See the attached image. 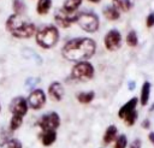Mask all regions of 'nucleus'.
<instances>
[{"instance_id":"obj_1","label":"nucleus","mask_w":154,"mask_h":148,"mask_svg":"<svg viewBox=\"0 0 154 148\" xmlns=\"http://www.w3.org/2000/svg\"><path fill=\"white\" fill-rule=\"evenodd\" d=\"M97 45L94 39L88 36H78L66 41L61 49V57L71 63L85 61L91 59L96 53Z\"/></svg>"},{"instance_id":"obj_2","label":"nucleus","mask_w":154,"mask_h":148,"mask_svg":"<svg viewBox=\"0 0 154 148\" xmlns=\"http://www.w3.org/2000/svg\"><path fill=\"white\" fill-rule=\"evenodd\" d=\"M5 29L7 30V32H10L11 36L20 40L32 37L37 30L34 22L26 19L24 16H19L14 13L10 14L6 18Z\"/></svg>"},{"instance_id":"obj_3","label":"nucleus","mask_w":154,"mask_h":148,"mask_svg":"<svg viewBox=\"0 0 154 148\" xmlns=\"http://www.w3.org/2000/svg\"><path fill=\"white\" fill-rule=\"evenodd\" d=\"M36 45L42 49H52L54 48L60 39L59 28L55 24L45 25L42 28H38L34 35Z\"/></svg>"},{"instance_id":"obj_4","label":"nucleus","mask_w":154,"mask_h":148,"mask_svg":"<svg viewBox=\"0 0 154 148\" xmlns=\"http://www.w3.org/2000/svg\"><path fill=\"white\" fill-rule=\"evenodd\" d=\"M94 76H95V67L89 60L75 63L71 67L70 78L76 82H82V83L89 82L94 78Z\"/></svg>"},{"instance_id":"obj_5","label":"nucleus","mask_w":154,"mask_h":148,"mask_svg":"<svg viewBox=\"0 0 154 148\" xmlns=\"http://www.w3.org/2000/svg\"><path fill=\"white\" fill-rule=\"evenodd\" d=\"M75 24H77L83 31L94 34L100 29V18L93 11H82L77 12Z\"/></svg>"},{"instance_id":"obj_6","label":"nucleus","mask_w":154,"mask_h":148,"mask_svg":"<svg viewBox=\"0 0 154 148\" xmlns=\"http://www.w3.org/2000/svg\"><path fill=\"white\" fill-rule=\"evenodd\" d=\"M60 116L58 112H48V113H45L42 114L37 122H36V125L41 129V131H47V130H53V131H57L60 126Z\"/></svg>"},{"instance_id":"obj_7","label":"nucleus","mask_w":154,"mask_h":148,"mask_svg":"<svg viewBox=\"0 0 154 148\" xmlns=\"http://www.w3.org/2000/svg\"><path fill=\"white\" fill-rule=\"evenodd\" d=\"M28 106L32 111H40L46 106L47 102V94L43 89L41 88H35L32 89L29 95L26 96Z\"/></svg>"},{"instance_id":"obj_8","label":"nucleus","mask_w":154,"mask_h":148,"mask_svg":"<svg viewBox=\"0 0 154 148\" xmlns=\"http://www.w3.org/2000/svg\"><path fill=\"white\" fill-rule=\"evenodd\" d=\"M8 112L11 113V116H17V117L24 118L29 112L26 97H24L22 95L14 96L8 103Z\"/></svg>"},{"instance_id":"obj_9","label":"nucleus","mask_w":154,"mask_h":148,"mask_svg":"<svg viewBox=\"0 0 154 148\" xmlns=\"http://www.w3.org/2000/svg\"><path fill=\"white\" fill-rule=\"evenodd\" d=\"M122 34L118 29H109L103 36V46L108 52H116L122 47Z\"/></svg>"},{"instance_id":"obj_10","label":"nucleus","mask_w":154,"mask_h":148,"mask_svg":"<svg viewBox=\"0 0 154 148\" xmlns=\"http://www.w3.org/2000/svg\"><path fill=\"white\" fill-rule=\"evenodd\" d=\"M76 16H77V13L71 14V13H66L61 8H58V10H55L53 18H54V23L58 28L67 29L76 23Z\"/></svg>"},{"instance_id":"obj_11","label":"nucleus","mask_w":154,"mask_h":148,"mask_svg":"<svg viewBox=\"0 0 154 148\" xmlns=\"http://www.w3.org/2000/svg\"><path fill=\"white\" fill-rule=\"evenodd\" d=\"M47 94H48V97L51 100H53L55 102H60L63 100V97H64V94H65L64 85L58 81H53L48 85Z\"/></svg>"},{"instance_id":"obj_12","label":"nucleus","mask_w":154,"mask_h":148,"mask_svg":"<svg viewBox=\"0 0 154 148\" xmlns=\"http://www.w3.org/2000/svg\"><path fill=\"white\" fill-rule=\"evenodd\" d=\"M137 105H138V97H136V96L131 97V99L128 100L123 106H120V108L118 109V117L124 120L130 113L137 111V109H136Z\"/></svg>"},{"instance_id":"obj_13","label":"nucleus","mask_w":154,"mask_h":148,"mask_svg":"<svg viewBox=\"0 0 154 148\" xmlns=\"http://www.w3.org/2000/svg\"><path fill=\"white\" fill-rule=\"evenodd\" d=\"M37 137H38V140H40V142H41L42 146L51 147L52 144L55 143L57 137H58V134H57V131L47 130V131H41Z\"/></svg>"},{"instance_id":"obj_14","label":"nucleus","mask_w":154,"mask_h":148,"mask_svg":"<svg viewBox=\"0 0 154 148\" xmlns=\"http://www.w3.org/2000/svg\"><path fill=\"white\" fill-rule=\"evenodd\" d=\"M102 14H103V17L107 19V20H109V22H116V20H118L119 18H120V11L112 4V5H107V6H105L103 7V10H102Z\"/></svg>"},{"instance_id":"obj_15","label":"nucleus","mask_w":154,"mask_h":148,"mask_svg":"<svg viewBox=\"0 0 154 148\" xmlns=\"http://www.w3.org/2000/svg\"><path fill=\"white\" fill-rule=\"evenodd\" d=\"M150 89H152L150 82L144 81L143 84H142V87H141V93H140V99H138V102L141 103V106H147L149 103Z\"/></svg>"},{"instance_id":"obj_16","label":"nucleus","mask_w":154,"mask_h":148,"mask_svg":"<svg viewBox=\"0 0 154 148\" xmlns=\"http://www.w3.org/2000/svg\"><path fill=\"white\" fill-rule=\"evenodd\" d=\"M117 136H118V128L116 125H113V124L108 125L106 128L105 132H103V136H102L103 144H106V146L111 144L112 142H114V140L117 138Z\"/></svg>"},{"instance_id":"obj_17","label":"nucleus","mask_w":154,"mask_h":148,"mask_svg":"<svg viewBox=\"0 0 154 148\" xmlns=\"http://www.w3.org/2000/svg\"><path fill=\"white\" fill-rule=\"evenodd\" d=\"M82 4H83V0H64L60 8L66 13L73 14L78 12V8L82 6Z\"/></svg>"},{"instance_id":"obj_18","label":"nucleus","mask_w":154,"mask_h":148,"mask_svg":"<svg viewBox=\"0 0 154 148\" xmlns=\"http://www.w3.org/2000/svg\"><path fill=\"white\" fill-rule=\"evenodd\" d=\"M52 6H53V0H37L35 11L38 16H46L52 10Z\"/></svg>"},{"instance_id":"obj_19","label":"nucleus","mask_w":154,"mask_h":148,"mask_svg":"<svg viewBox=\"0 0 154 148\" xmlns=\"http://www.w3.org/2000/svg\"><path fill=\"white\" fill-rule=\"evenodd\" d=\"M76 99L79 103L82 105H88L94 99H95V91L93 90H88V91H79L78 94H76Z\"/></svg>"},{"instance_id":"obj_20","label":"nucleus","mask_w":154,"mask_h":148,"mask_svg":"<svg viewBox=\"0 0 154 148\" xmlns=\"http://www.w3.org/2000/svg\"><path fill=\"white\" fill-rule=\"evenodd\" d=\"M112 2L120 12H129L135 5V0H112Z\"/></svg>"},{"instance_id":"obj_21","label":"nucleus","mask_w":154,"mask_h":148,"mask_svg":"<svg viewBox=\"0 0 154 148\" xmlns=\"http://www.w3.org/2000/svg\"><path fill=\"white\" fill-rule=\"evenodd\" d=\"M0 148H23V143L14 137H6L0 141Z\"/></svg>"},{"instance_id":"obj_22","label":"nucleus","mask_w":154,"mask_h":148,"mask_svg":"<svg viewBox=\"0 0 154 148\" xmlns=\"http://www.w3.org/2000/svg\"><path fill=\"white\" fill-rule=\"evenodd\" d=\"M12 11L14 14L24 16L26 11V5L24 0H12Z\"/></svg>"},{"instance_id":"obj_23","label":"nucleus","mask_w":154,"mask_h":148,"mask_svg":"<svg viewBox=\"0 0 154 148\" xmlns=\"http://www.w3.org/2000/svg\"><path fill=\"white\" fill-rule=\"evenodd\" d=\"M24 118L17 117V116H11L10 123H8V130L10 131H17L22 125H23Z\"/></svg>"},{"instance_id":"obj_24","label":"nucleus","mask_w":154,"mask_h":148,"mask_svg":"<svg viewBox=\"0 0 154 148\" xmlns=\"http://www.w3.org/2000/svg\"><path fill=\"white\" fill-rule=\"evenodd\" d=\"M125 42L129 47H136L138 45V36L135 30H130L125 36Z\"/></svg>"},{"instance_id":"obj_25","label":"nucleus","mask_w":154,"mask_h":148,"mask_svg":"<svg viewBox=\"0 0 154 148\" xmlns=\"http://www.w3.org/2000/svg\"><path fill=\"white\" fill-rule=\"evenodd\" d=\"M129 143H128V137L125 134H120L117 136V138L114 140V144L113 148H128Z\"/></svg>"},{"instance_id":"obj_26","label":"nucleus","mask_w":154,"mask_h":148,"mask_svg":"<svg viewBox=\"0 0 154 148\" xmlns=\"http://www.w3.org/2000/svg\"><path fill=\"white\" fill-rule=\"evenodd\" d=\"M137 118H138V113H137V111H135V112L130 113V114L124 119V123H125L128 126H132V125H135V123L137 122Z\"/></svg>"},{"instance_id":"obj_27","label":"nucleus","mask_w":154,"mask_h":148,"mask_svg":"<svg viewBox=\"0 0 154 148\" xmlns=\"http://www.w3.org/2000/svg\"><path fill=\"white\" fill-rule=\"evenodd\" d=\"M146 26L148 29H150V28L154 26V12H150L147 16V18H146Z\"/></svg>"},{"instance_id":"obj_28","label":"nucleus","mask_w":154,"mask_h":148,"mask_svg":"<svg viewBox=\"0 0 154 148\" xmlns=\"http://www.w3.org/2000/svg\"><path fill=\"white\" fill-rule=\"evenodd\" d=\"M128 148H142V141L141 138H135L130 142V144L128 146Z\"/></svg>"},{"instance_id":"obj_29","label":"nucleus","mask_w":154,"mask_h":148,"mask_svg":"<svg viewBox=\"0 0 154 148\" xmlns=\"http://www.w3.org/2000/svg\"><path fill=\"white\" fill-rule=\"evenodd\" d=\"M141 126L143 129H149L150 128V120L149 119H143L142 123H141Z\"/></svg>"},{"instance_id":"obj_30","label":"nucleus","mask_w":154,"mask_h":148,"mask_svg":"<svg viewBox=\"0 0 154 148\" xmlns=\"http://www.w3.org/2000/svg\"><path fill=\"white\" fill-rule=\"evenodd\" d=\"M148 140H149V142L154 146V132H153V131H150V132L148 134Z\"/></svg>"},{"instance_id":"obj_31","label":"nucleus","mask_w":154,"mask_h":148,"mask_svg":"<svg viewBox=\"0 0 154 148\" xmlns=\"http://www.w3.org/2000/svg\"><path fill=\"white\" fill-rule=\"evenodd\" d=\"M135 87H136V83H135L134 81H130V82L128 83V88H129V90H134Z\"/></svg>"},{"instance_id":"obj_32","label":"nucleus","mask_w":154,"mask_h":148,"mask_svg":"<svg viewBox=\"0 0 154 148\" xmlns=\"http://www.w3.org/2000/svg\"><path fill=\"white\" fill-rule=\"evenodd\" d=\"M87 1H89V2H91V4H99L101 0H87Z\"/></svg>"},{"instance_id":"obj_33","label":"nucleus","mask_w":154,"mask_h":148,"mask_svg":"<svg viewBox=\"0 0 154 148\" xmlns=\"http://www.w3.org/2000/svg\"><path fill=\"white\" fill-rule=\"evenodd\" d=\"M149 111H152V112L154 111V102H153V103L150 105V107H149Z\"/></svg>"},{"instance_id":"obj_34","label":"nucleus","mask_w":154,"mask_h":148,"mask_svg":"<svg viewBox=\"0 0 154 148\" xmlns=\"http://www.w3.org/2000/svg\"><path fill=\"white\" fill-rule=\"evenodd\" d=\"M0 112H1V105H0Z\"/></svg>"}]
</instances>
